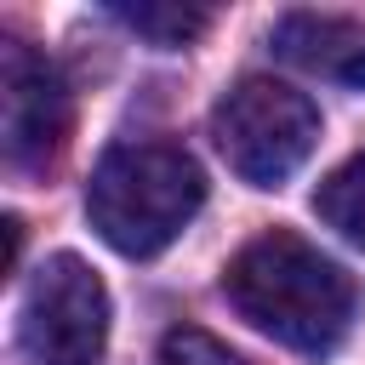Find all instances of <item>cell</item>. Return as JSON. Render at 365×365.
<instances>
[{
	"instance_id": "cell-1",
	"label": "cell",
	"mask_w": 365,
	"mask_h": 365,
	"mask_svg": "<svg viewBox=\"0 0 365 365\" xmlns=\"http://www.w3.org/2000/svg\"><path fill=\"white\" fill-rule=\"evenodd\" d=\"M222 297L240 319H251L262 336L297 354H331L359 308L354 279L291 228H268L251 245H240V257L222 274Z\"/></svg>"
},
{
	"instance_id": "cell-2",
	"label": "cell",
	"mask_w": 365,
	"mask_h": 365,
	"mask_svg": "<svg viewBox=\"0 0 365 365\" xmlns=\"http://www.w3.org/2000/svg\"><path fill=\"white\" fill-rule=\"evenodd\" d=\"M205 205V177L177 143H120L97 160L86 211L120 257L165 251Z\"/></svg>"
},
{
	"instance_id": "cell-3",
	"label": "cell",
	"mask_w": 365,
	"mask_h": 365,
	"mask_svg": "<svg viewBox=\"0 0 365 365\" xmlns=\"http://www.w3.org/2000/svg\"><path fill=\"white\" fill-rule=\"evenodd\" d=\"M211 137L228 160V171L251 188H279L319 143V108L285 86V80H240L217 114H211Z\"/></svg>"
},
{
	"instance_id": "cell-4",
	"label": "cell",
	"mask_w": 365,
	"mask_h": 365,
	"mask_svg": "<svg viewBox=\"0 0 365 365\" xmlns=\"http://www.w3.org/2000/svg\"><path fill=\"white\" fill-rule=\"evenodd\" d=\"M108 342V291L91 262L57 251L40 262L23 297V359L29 365H97Z\"/></svg>"
},
{
	"instance_id": "cell-5",
	"label": "cell",
	"mask_w": 365,
	"mask_h": 365,
	"mask_svg": "<svg viewBox=\"0 0 365 365\" xmlns=\"http://www.w3.org/2000/svg\"><path fill=\"white\" fill-rule=\"evenodd\" d=\"M74 125L63 74L17 34L0 40V143L17 171H40L63 154Z\"/></svg>"
},
{
	"instance_id": "cell-6",
	"label": "cell",
	"mask_w": 365,
	"mask_h": 365,
	"mask_svg": "<svg viewBox=\"0 0 365 365\" xmlns=\"http://www.w3.org/2000/svg\"><path fill=\"white\" fill-rule=\"evenodd\" d=\"M274 46H279V57H291L302 68H331V74H342L365 51L359 29L348 17H325V11H291V17H279L274 23Z\"/></svg>"
},
{
	"instance_id": "cell-7",
	"label": "cell",
	"mask_w": 365,
	"mask_h": 365,
	"mask_svg": "<svg viewBox=\"0 0 365 365\" xmlns=\"http://www.w3.org/2000/svg\"><path fill=\"white\" fill-rule=\"evenodd\" d=\"M314 211L325 217V228H336L348 245H359V251H365V154L342 160V165L319 182Z\"/></svg>"
},
{
	"instance_id": "cell-8",
	"label": "cell",
	"mask_w": 365,
	"mask_h": 365,
	"mask_svg": "<svg viewBox=\"0 0 365 365\" xmlns=\"http://www.w3.org/2000/svg\"><path fill=\"white\" fill-rule=\"evenodd\" d=\"M114 17L131 29V34H143L148 46H188L205 23H211V11H200V6H177V0H120L114 6Z\"/></svg>"
},
{
	"instance_id": "cell-9",
	"label": "cell",
	"mask_w": 365,
	"mask_h": 365,
	"mask_svg": "<svg viewBox=\"0 0 365 365\" xmlns=\"http://www.w3.org/2000/svg\"><path fill=\"white\" fill-rule=\"evenodd\" d=\"M148 365H245V359L228 342H217L211 331H200V325H171Z\"/></svg>"
},
{
	"instance_id": "cell-10",
	"label": "cell",
	"mask_w": 365,
	"mask_h": 365,
	"mask_svg": "<svg viewBox=\"0 0 365 365\" xmlns=\"http://www.w3.org/2000/svg\"><path fill=\"white\" fill-rule=\"evenodd\" d=\"M0 228H6V268H17V245H23V222H17V217H6Z\"/></svg>"
},
{
	"instance_id": "cell-11",
	"label": "cell",
	"mask_w": 365,
	"mask_h": 365,
	"mask_svg": "<svg viewBox=\"0 0 365 365\" xmlns=\"http://www.w3.org/2000/svg\"><path fill=\"white\" fill-rule=\"evenodd\" d=\"M342 80H348V86H365V51H359V57L342 68Z\"/></svg>"
}]
</instances>
